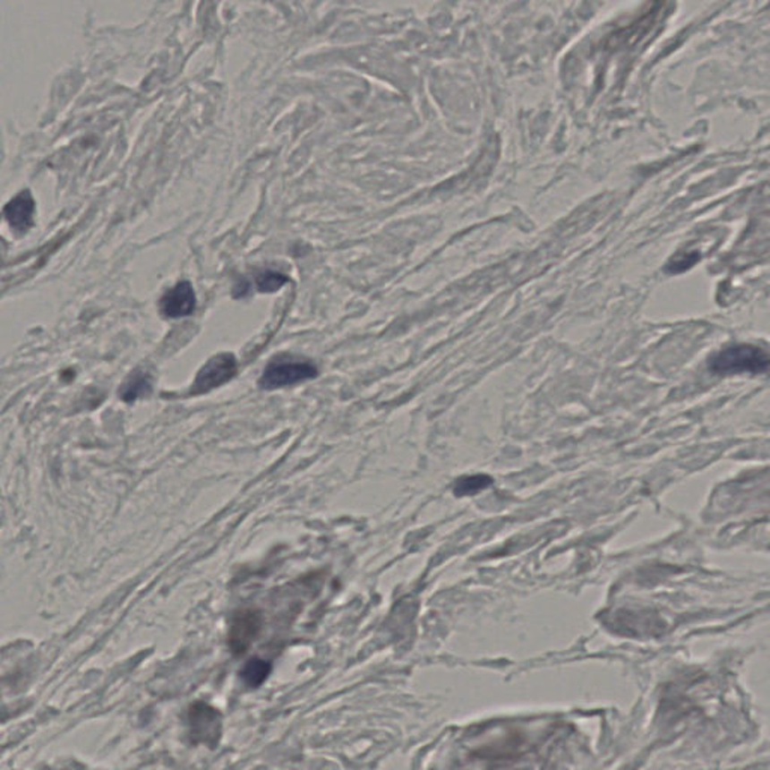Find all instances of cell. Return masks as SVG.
I'll use <instances>...</instances> for the list:
<instances>
[{
    "mask_svg": "<svg viewBox=\"0 0 770 770\" xmlns=\"http://www.w3.org/2000/svg\"><path fill=\"white\" fill-rule=\"evenodd\" d=\"M4 211L13 229L17 232H26L33 223L35 201L30 196V192H20L19 196H15L11 202H8Z\"/></svg>",
    "mask_w": 770,
    "mask_h": 770,
    "instance_id": "52a82bcc",
    "label": "cell"
},
{
    "mask_svg": "<svg viewBox=\"0 0 770 770\" xmlns=\"http://www.w3.org/2000/svg\"><path fill=\"white\" fill-rule=\"evenodd\" d=\"M188 734L192 743H203L207 747H216L221 738V714L205 703H194L187 714Z\"/></svg>",
    "mask_w": 770,
    "mask_h": 770,
    "instance_id": "3957f363",
    "label": "cell"
},
{
    "mask_svg": "<svg viewBox=\"0 0 770 770\" xmlns=\"http://www.w3.org/2000/svg\"><path fill=\"white\" fill-rule=\"evenodd\" d=\"M316 376L318 369L313 363L294 360L283 355L274 358L273 362L268 364L261 378V387L265 390H274L287 385L300 384L303 381L313 380Z\"/></svg>",
    "mask_w": 770,
    "mask_h": 770,
    "instance_id": "7a4b0ae2",
    "label": "cell"
},
{
    "mask_svg": "<svg viewBox=\"0 0 770 770\" xmlns=\"http://www.w3.org/2000/svg\"><path fill=\"white\" fill-rule=\"evenodd\" d=\"M236 358L232 354H218L210 358L192 382V395H205L229 382L236 375Z\"/></svg>",
    "mask_w": 770,
    "mask_h": 770,
    "instance_id": "277c9868",
    "label": "cell"
},
{
    "mask_svg": "<svg viewBox=\"0 0 770 770\" xmlns=\"http://www.w3.org/2000/svg\"><path fill=\"white\" fill-rule=\"evenodd\" d=\"M270 672H271V665L267 661L254 658L245 663L244 668L241 670V679L250 688H258L267 680Z\"/></svg>",
    "mask_w": 770,
    "mask_h": 770,
    "instance_id": "9c48e42d",
    "label": "cell"
},
{
    "mask_svg": "<svg viewBox=\"0 0 770 770\" xmlns=\"http://www.w3.org/2000/svg\"><path fill=\"white\" fill-rule=\"evenodd\" d=\"M698 261H700V254L690 252V253L681 254L679 258H672V262L668 263L667 270L670 273H681L694 267Z\"/></svg>",
    "mask_w": 770,
    "mask_h": 770,
    "instance_id": "7c38bea8",
    "label": "cell"
},
{
    "mask_svg": "<svg viewBox=\"0 0 770 770\" xmlns=\"http://www.w3.org/2000/svg\"><path fill=\"white\" fill-rule=\"evenodd\" d=\"M194 307H196V295L188 282H179L176 287L166 292L160 301L161 313L170 320L192 315Z\"/></svg>",
    "mask_w": 770,
    "mask_h": 770,
    "instance_id": "8992f818",
    "label": "cell"
},
{
    "mask_svg": "<svg viewBox=\"0 0 770 770\" xmlns=\"http://www.w3.org/2000/svg\"><path fill=\"white\" fill-rule=\"evenodd\" d=\"M262 626V619L258 611L243 610L238 611L229 628V647L236 656L244 654L247 648L252 646L254 639L258 638Z\"/></svg>",
    "mask_w": 770,
    "mask_h": 770,
    "instance_id": "5b68a950",
    "label": "cell"
},
{
    "mask_svg": "<svg viewBox=\"0 0 770 770\" xmlns=\"http://www.w3.org/2000/svg\"><path fill=\"white\" fill-rule=\"evenodd\" d=\"M287 282V278L278 271H262L256 278V287L262 294H271L280 289Z\"/></svg>",
    "mask_w": 770,
    "mask_h": 770,
    "instance_id": "8fae6325",
    "label": "cell"
},
{
    "mask_svg": "<svg viewBox=\"0 0 770 770\" xmlns=\"http://www.w3.org/2000/svg\"><path fill=\"white\" fill-rule=\"evenodd\" d=\"M492 484V479L486 475H466L458 480L455 486L456 495H475L480 491L489 488Z\"/></svg>",
    "mask_w": 770,
    "mask_h": 770,
    "instance_id": "30bf717a",
    "label": "cell"
},
{
    "mask_svg": "<svg viewBox=\"0 0 770 770\" xmlns=\"http://www.w3.org/2000/svg\"><path fill=\"white\" fill-rule=\"evenodd\" d=\"M769 367V355L765 349L754 345H733L712 355L709 360L710 371L716 375H740L751 373L760 375Z\"/></svg>",
    "mask_w": 770,
    "mask_h": 770,
    "instance_id": "6da1fadb",
    "label": "cell"
},
{
    "mask_svg": "<svg viewBox=\"0 0 770 770\" xmlns=\"http://www.w3.org/2000/svg\"><path fill=\"white\" fill-rule=\"evenodd\" d=\"M150 390H152L150 376L146 372L137 371L125 381V384L121 389V398L130 404L139 398L150 395Z\"/></svg>",
    "mask_w": 770,
    "mask_h": 770,
    "instance_id": "ba28073f",
    "label": "cell"
}]
</instances>
